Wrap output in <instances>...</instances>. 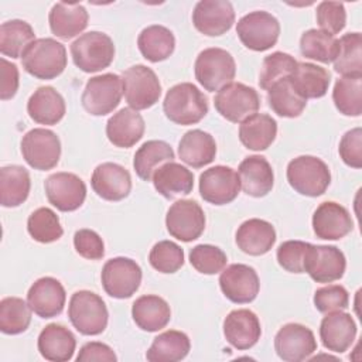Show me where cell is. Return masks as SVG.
Returning <instances> with one entry per match:
<instances>
[{"label":"cell","instance_id":"f907efd6","mask_svg":"<svg viewBox=\"0 0 362 362\" xmlns=\"http://www.w3.org/2000/svg\"><path fill=\"white\" fill-rule=\"evenodd\" d=\"M315 18L322 31L328 34H338L346 24V11L339 1H321L317 6Z\"/></svg>","mask_w":362,"mask_h":362},{"label":"cell","instance_id":"bcb514c9","mask_svg":"<svg viewBox=\"0 0 362 362\" xmlns=\"http://www.w3.org/2000/svg\"><path fill=\"white\" fill-rule=\"evenodd\" d=\"M27 230L30 236L40 243H52L64 233L58 215L47 206L31 212L27 219Z\"/></svg>","mask_w":362,"mask_h":362},{"label":"cell","instance_id":"74e56055","mask_svg":"<svg viewBox=\"0 0 362 362\" xmlns=\"http://www.w3.org/2000/svg\"><path fill=\"white\" fill-rule=\"evenodd\" d=\"M137 47L147 61L160 62L174 52L175 38L167 27L153 24L141 30L137 38Z\"/></svg>","mask_w":362,"mask_h":362},{"label":"cell","instance_id":"f546056e","mask_svg":"<svg viewBox=\"0 0 362 362\" xmlns=\"http://www.w3.org/2000/svg\"><path fill=\"white\" fill-rule=\"evenodd\" d=\"M38 351L42 358L51 362H66L72 359L76 338L61 324H48L38 335Z\"/></svg>","mask_w":362,"mask_h":362},{"label":"cell","instance_id":"7c38bea8","mask_svg":"<svg viewBox=\"0 0 362 362\" xmlns=\"http://www.w3.org/2000/svg\"><path fill=\"white\" fill-rule=\"evenodd\" d=\"M103 290L113 298H129L140 287L141 269L129 257H113L107 260L100 273Z\"/></svg>","mask_w":362,"mask_h":362},{"label":"cell","instance_id":"f5cc1de1","mask_svg":"<svg viewBox=\"0 0 362 362\" xmlns=\"http://www.w3.org/2000/svg\"><path fill=\"white\" fill-rule=\"evenodd\" d=\"M308 242L286 240L277 249L279 264L290 273H304V260Z\"/></svg>","mask_w":362,"mask_h":362},{"label":"cell","instance_id":"7a4b0ae2","mask_svg":"<svg viewBox=\"0 0 362 362\" xmlns=\"http://www.w3.org/2000/svg\"><path fill=\"white\" fill-rule=\"evenodd\" d=\"M21 64L37 79H54L66 68V49L54 38H38L24 51Z\"/></svg>","mask_w":362,"mask_h":362},{"label":"cell","instance_id":"f35d334b","mask_svg":"<svg viewBox=\"0 0 362 362\" xmlns=\"http://www.w3.org/2000/svg\"><path fill=\"white\" fill-rule=\"evenodd\" d=\"M174 157L175 154L168 143L163 140H148L136 151L133 167L141 180L151 181L154 171L164 163L173 161Z\"/></svg>","mask_w":362,"mask_h":362},{"label":"cell","instance_id":"f1b7e54d","mask_svg":"<svg viewBox=\"0 0 362 362\" xmlns=\"http://www.w3.org/2000/svg\"><path fill=\"white\" fill-rule=\"evenodd\" d=\"M151 181L156 191L167 199L188 195L194 188V174L175 161L160 165L154 171Z\"/></svg>","mask_w":362,"mask_h":362},{"label":"cell","instance_id":"4fadbf2b","mask_svg":"<svg viewBox=\"0 0 362 362\" xmlns=\"http://www.w3.org/2000/svg\"><path fill=\"white\" fill-rule=\"evenodd\" d=\"M165 226L173 238L181 242H192L205 229V214L197 201L180 199L167 211Z\"/></svg>","mask_w":362,"mask_h":362},{"label":"cell","instance_id":"4316f807","mask_svg":"<svg viewBox=\"0 0 362 362\" xmlns=\"http://www.w3.org/2000/svg\"><path fill=\"white\" fill-rule=\"evenodd\" d=\"M235 240L243 253L250 256H262L274 246L276 230L270 222L252 218L245 221L238 228Z\"/></svg>","mask_w":362,"mask_h":362},{"label":"cell","instance_id":"d6a6232c","mask_svg":"<svg viewBox=\"0 0 362 362\" xmlns=\"http://www.w3.org/2000/svg\"><path fill=\"white\" fill-rule=\"evenodd\" d=\"M178 156L187 165L201 168L214 161L216 156V143L209 133L194 129L181 137L178 143Z\"/></svg>","mask_w":362,"mask_h":362},{"label":"cell","instance_id":"681fc988","mask_svg":"<svg viewBox=\"0 0 362 362\" xmlns=\"http://www.w3.org/2000/svg\"><path fill=\"white\" fill-rule=\"evenodd\" d=\"M228 257L222 249L214 245H197L189 252L191 266L202 274H216L226 266Z\"/></svg>","mask_w":362,"mask_h":362},{"label":"cell","instance_id":"5bb4252c","mask_svg":"<svg viewBox=\"0 0 362 362\" xmlns=\"http://www.w3.org/2000/svg\"><path fill=\"white\" fill-rule=\"evenodd\" d=\"M346 267L345 255L337 247L329 245H308L304 273L317 283H332L339 280Z\"/></svg>","mask_w":362,"mask_h":362},{"label":"cell","instance_id":"6f0895ef","mask_svg":"<svg viewBox=\"0 0 362 362\" xmlns=\"http://www.w3.org/2000/svg\"><path fill=\"white\" fill-rule=\"evenodd\" d=\"M1 62V88L0 98L3 100L11 99L18 89V69L16 64L8 62L6 58L0 59Z\"/></svg>","mask_w":362,"mask_h":362},{"label":"cell","instance_id":"7bdbcfd3","mask_svg":"<svg viewBox=\"0 0 362 362\" xmlns=\"http://www.w3.org/2000/svg\"><path fill=\"white\" fill-rule=\"evenodd\" d=\"M332 100L339 113L358 117L362 113V76H342L337 79Z\"/></svg>","mask_w":362,"mask_h":362},{"label":"cell","instance_id":"ab89813d","mask_svg":"<svg viewBox=\"0 0 362 362\" xmlns=\"http://www.w3.org/2000/svg\"><path fill=\"white\" fill-rule=\"evenodd\" d=\"M290 78L305 99L322 98L331 82L329 72L311 62H298Z\"/></svg>","mask_w":362,"mask_h":362},{"label":"cell","instance_id":"4dcf8cb0","mask_svg":"<svg viewBox=\"0 0 362 362\" xmlns=\"http://www.w3.org/2000/svg\"><path fill=\"white\" fill-rule=\"evenodd\" d=\"M65 100L52 86H40L27 102L28 116L40 124H57L65 116Z\"/></svg>","mask_w":362,"mask_h":362},{"label":"cell","instance_id":"8d00e7d4","mask_svg":"<svg viewBox=\"0 0 362 362\" xmlns=\"http://www.w3.org/2000/svg\"><path fill=\"white\" fill-rule=\"evenodd\" d=\"M189 349L191 342L187 334L177 329H168L153 339L146 358L150 362H177L184 359Z\"/></svg>","mask_w":362,"mask_h":362},{"label":"cell","instance_id":"7dc6e473","mask_svg":"<svg viewBox=\"0 0 362 362\" xmlns=\"http://www.w3.org/2000/svg\"><path fill=\"white\" fill-rule=\"evenodd\" d=\"M298 62L294 59V57H291L287 52L276 51L267 55L263 59L262 68H260V75H259L260 88L264 90H269L270 86L277 81L291 76Z\"/></svg>","mask_w":362,"mask_h":362},{"label":"cell","instance_id":"cb8c5ba5","mask_svg":"<svg viewBox=\"0 0 362 362\" xmlns=\"http://www.w3.org/2000/svg\"><path fill=\"white\" fill-rule=\"evenodd\" d=\"M356 337V324L351 314L341 311L327 313L320 324V338L331 352L342 354L351 348Z\"/></svg>","mask_w":362,"mask_h":362},{"label":"cell","instance_id":"6da1fadb","mask_svg":"<svg viewBox=\"0 0 362 362\" xmlns=\"http://www.w3.org/2000/svg\"><path fill=\"white\" fill-rule=\"evenodd\" d=\"M163 110L171 122L189 126L201 122L206 116L208 100L194 83L181 82L167 90Z\"/></svg>","mask_w":362,"mask_h":362},{"label":"cell","instance_id":"d6986e66","mask_svg":"<svg viewBox=\"0 0 362 362\" xmlns=\"http://www.w3.org/2000/svg\"><path fill=\"white\" fill-rule=\"evenodd\" d=\"M194 27L208 37L228 33L235 23V10L226 0H201L192 11Z\"/></svg>","mask_w":362,"mask_h":362},{"label":"cell","instance_id":"836d02e7","mask_svg":"<svg viewBox=\"0 0 362 362\" xmlns=\"http://www.w3.org/2000/svg\"><path fill=\"white\" fill-rule=\"evenodd\" d=\"M277 136L276 120L266 113H255L239 126L240 143L253 151H262L272 146Z\"/></svg>","mask_w":362,"mask_h":362},{"label":"cell","instance_id":"484cf974","mask_svg":"<svg viewBox=\"0 0 362 362\" xmlns=\"http://www.w3.org/2000/svg\"><path fill=\"white\" fill-rule=\"evenodd\" d=\"M238 175L243 192L255 198L267 195L274 184L272 165L263 156L246 157L239 164Z\"/></svg>","mask_w":362,"mask_h":362},{"label":"cell","instance_id":"d4e9b609","mask_svg":"<svg viewBox=\"0 0 362 362\" xmlns=\"http://www.w3.org/2000/svg\"><path fill=\"white\" fill-rule=\"evenodd\" d=\"M144 129L146 124L141 115L132 107H123L109 117L106 136L113 146L129 148L143 137Z\"/></svg>","mask_w":362,"mask_h":362},{"label":"cell","instance_id":"e575fe53","mask_svg":"<svg viewBox=\"0 0 362 362\" xmlns=\"http://www.w3.org/2000/svg\"><path fill=\"white\" fill-rule=\"evenodd\" d=\"M267 102L272 110L281 117H298L307 106V99L297 90L291 78H283L267 90Z\"/></svg>","mask_w":362,"mask_h":362},{"label":"cell","instance_id":"ba28073f","mask_svg":"<svg viewBox=\"0 0 362 362\" xmlns=\"http://www.w3.org/2000/svg\"><path fill=\"white\" fill-rule=\"evenodd\" d=\"M236 34L246 48L262 52L276 45L280 23L267 11H252L238 21Z\"/></svg>","mask_w":362,"mask_h":362},{"label":"cell","instance_id":"603a6c76","mask_svg":"<svg viewBox=\"0 0 362 362\" xmlns=\"http://www.w3.org/2000/svg\"><path fill=\"white\" fill-rule=\"evenodd\" d=\"M223 335L233 348L239 351L249 349L260 339V321L257 315L247 308L233 310L223 320Z\"/></svg>","mask_w":362,"mask_h":362},{"label":"cell","instance_id":"b9f144b4","mask_svg":"<svg viewBox=\"0 0 362 362\" xmlns=\"http://www.w3.org/2000/svg\"><path fill=\"white\" fill-rule=\"evenodd\" d=\"M300 51L305 58L329 64L334 62L338 55L339 41L332 34L322 30L310 28L304 31L300 38Z\"/></svg>","mask_w":362,"mask_h":362},{"label":"cell","instance_id":"ac0fdd59","mask_svg":"<svg viewBox=\"0 0 362 362\" xmlns=\"http://www.w3.org/2000/svg\"><path fill=\"white\" fill-rule=\"evenodd\" d=\"M219 287L229 301L235 304H247L257 297L260 281L252 266L235 263L222 270L219 276Z\"/></svg>","mask_w":362,"mask_h":362},{"label":"cell","instance_id":"d590c367","mask_svg":"<svg viewBox=\"0 0 362 362\" xmlns=\"http://www.w3.org/2000/svg\"><path fill=\"white\" fill-rule=\"evenodd\" d=\"M31 180L21 165H4L0 168V204L4 208L21 205L30 194Z\"/></svg>","mask_w":362,"mask_h":362},{"label":"cell","instance_id":"52a82bcc","mask_svg":"<svg viewBox=\"0 0 362 362\" xmlns=\"http://www.w3.org/2000/svg\"><path fill=\"white\" fill-rule=\"evenodd\" d=\"M123 95L127 105L134 110L154 106L161 95V85L156 72L146 65H133L122 75Z\"/></svg>","mask_w":362,"mask_h":362},{"label":"cell","instance_id":"8992f818","mask_svg":"<svg viewBox=\"0 0 362 362\" xmlns=\"http://www.w3.org/2000/svg\"><path fill=\"white\" fill-rule=\"evenodd\" d=\"M194 71L199 85L208 92H215L233 81L236 64L230 52L212 47L198 54Z\"/></svg>","mask_w":362,"mask_h":362},{"label":"cell","instance_id":"c3c4849f","mask_svg":"<svg viewBox=\"0 0 362 362\" xmlns=\"http://www.w3.org/2000/svg\"><path fill=\"white\" fill-rule=\"evenodd\" d=\"M148 262L160 273H175L184 264V250L171 240H160L151 247Z\"/></svg>","mask_w":362,"mask_h":362},{"label":"cell","instance_id":"9a60e30c","mask_svg":"<svg viewBox=\"0 0 362 362\" xmlns=\"http://www.w3.org/2000/svg\"><path fill=\"white\" fill-rule=\"evenodd\" d=\"M44 188L49 204L62 212L76 211L86 198L85 182L72 173L51 174L44 182Z\"/></svg>","mask_w":362,"mask_h":362},{"label":"cell","instance_id":"277c9868","mask_svg":"<svg viewBox=\"0 0 362 362\" xmlns=\"http://www.w3.org/2000/svg\"><path fill=\"white\" fill-rule=\"evenodd\" d=\"M287 181L296 192L314 198L327 191L331 182V173L321 158L298 156L287 165Z\"/></svg>","mask_w":362,"mask_h":362},{"label":"cell","instance_id":"11a10c76","mask_svg":"<svg viewBox=\"0 0 362 362\" xmlns=\"http://www.w3.org/2000/svg\"><path fill=\"white\" fill-rule=\"evenodd\" d=\"M339 156L342 161L352 167V168H361L362 167V129L355 127L348 130L338 147Z\"/></svg>","mask_w":362,"mask_h":362},{"label":"cell","instance_id":"60d3db41","mask_svg":"<svg viewBox=\"0 0 362 362\" xmlns=\"http://www.w3.org/2000/svg\"><path fill=\"white\" fill-rule=\"evenodd\" d=\"M34 41V30L24 20H8L0 25V52L6 57H23L24 51Z\"/></svg>","mask_w":362,"mask_h":362},{"label":"cell","instance_id":"3957f363","mask_svg":"<svg viewBox=\"0 0 362 362\" xmlns=\"http://www.w3.org/2000/svg\"><path fill=\"white\" fill-rule=\"evenodd\" d=\"M68 317L82 335H99L107 327L109 313L100 296L89 290H79L69 300Z\"/></svg>","mask_w":362,"mask_h":362},{"label":"cell","instance_id":"1f68e13d","mask_svg":"<svg viewBox=\"0 0 362 362\" xmlns=\"http://www.w3.org/2000/svg\"><path fill=\"white\" fill-rule=\"evenodd\" d=\"M132 317L140 329L157 332L170 322L171 310L168 303L160 296L146 294L133 303Z\"/></svg>","mask_w":362,"mask_h":362},{"label":"cell","instance_id":"ffe728a7","mask_svg":"<svg viewBox=\"0 0 362 362\" xmlns=\"http://www.w3.org/2000/svg\"><path fill=\"white\" fill-rule=\"evenodd\" d=\"M66 301L64 286L54 277H41L33 283L27 293L30 308L41 318H52L62 313Z\"/></svg>","mask_w":362,"mask_h":362},{"label":"cell","instance_id":"816d5d0a","mask_svg":"<svg viewBox=\"0 0 362 362\" xmlns=\"http://www.w3.org/2000/svg\"><path fill=\"white\" fill-rule=\"evenodd\" d=\"M348 304L349 294L344 286L328 284L314 293V305L322 314L345 310Z\"/></svg>","mask_w":362,"mask_h":362},{"label":"cell","instance_id":"ee69618b","mask_svg":"<svg viewBox=\"0 0 362 362\" xmlns=\"http://www.w3.org/2000/svg\"><path fill=\"white\" fill-rule=\"evenodd\" d=\"M334 61L335 72L342 76H362V37L361 33L344 34Z\"/></svg>","mask_w":362,"mask_h":362},{"label":"cell","instance_id":"9f6ffc18","mask_svg":"<svg viewBox=\"0 0 362 362\" xmlns=\"http://www.w3.org/2000/svg\"><path fill=\"white\" fill-rule=\"evenodd\" d=\"M76 361L78 362H92V361L115 362V361H117V356L109 345H106L103 342L92 341V342H86L79 349Z\"/></svg>","mask_w":362,"mask_h":362},{"label":"cell","instance_id":"30bf717a","mask_svg":"<svg viewBox=\"0 0 362 362\" xmlns=\"http://www.w3.org/2000/svg\"><path fill=\"white\" fill-rule=\"evenodd\" d=\"M123 95L122 78L116 74H103L90 78L82 92V106L93 116L112 113Z\"/></svg>","mask_w":362,"mask_h":362},{"label":"cell","instance_id":"44dd1931","mask_svg":"<svg viewBox=\"0 0 362 362\" xmlns=\"http://www.w3.org/2000/svg\"><path fill=\"white\" fill-rule=\"evenodd\" d=\"M313 229L320 239L338 240L354 229V222L345 206L334 201H325L314 211Z\"/></svg>","mask_w":362,"mask_h":362},{"label":"cell","instance_id":"e0dca14e","mask_svg":"<svg viewBox=\"0 0 362 362\" xmlns=\"http://www.w3.org/2000/svg\"><path fill=\"white\" fill-rule=\"evenodd\" d=\"M239 189V175L230 167L215 165L199 175V194L209 204L226 205L238 197Z\"/></svg>","mask_w":362,"mask_h":362},{"label":"cell","instance_id":"5b68a950","mask_svg":"<svg viewBox=\"0 0 362 362\" xmlns=\"http://www.w3.org/2000/svg\"><path fill=\"white\" fill-rule=\"evenodd\" d=\"M74 64L83 72L92 74L107 68L115 58L112 38L100 31H89L79 35L71 44Z\"/></svg>","mask_w":362,"mask_h":362},{"label":"cell","instance_id":"8fae6325","mask_svg":"<svg viewBox=\"0 0 362 362\" xmlns=\"http://www.w3.org/2000/svg\"><path fill=\"white\" fill-rule=\"evenodd\" d=\"M20 146L23 158L34 170H51L59 161L61 141L52 130L42 127L31 129L23 136Z\"/></svg>","mask_w":362,"mask_h":362},{"label":"cell","instance_id":"f6af8a7d","mask_svg":"<svg viewBox=\"0 0 362 362\" xmlns=\"http://www.w3.org/2000/svg\"><path fill=\"white\" fill-rule=\"evenodd\" d=\"M31 308L20 297H4L0 301V331L7 335L24 332L31 322Z\"/></svg>","mask_w":362,"mask_h":362},{"label":"cell","instance_id":"9c48e42d","mask_svg":"<svg viewBox=\"0 0 362 362\" xmlns=\"http://www.w3.org/2000/svg\"><path fill=\"white\" fill-rule=\"evenodd\" d=\"M216 112L232 123H242L260 107L257 92L245 83L230 82L218 90L214 99Z\"/></svg>","mask_w":362,"mask_h":362},{"label":"cell","instance_id":"83f0119b","mask_svg":"<svg viewBox=\"0 0 362 362\" xmlns=\"http://www.w3.org/2000/svg\"><path fill=\"white\" fill-rule=\"evenodd\" d=\"M88 11L79 3H55L49 11L48 21L54 35L71 40L88 27Z\"/></svg>","mask_w":362,"mask_h":362},{"label":"cell","instance_id":"db71d44e","mask_svg":"<svg viewBox=\"0 0 362 362\" xmlns=\"http://www.w3.org/2000/svg\"><path fill=\"white\" fill-rule=\"evenodd\" d=\"M74 246L79 256L89 260H99L105 256V243L92 229H79L74 235Z\"/></svg>","mask_w":362,"mask_h":362},{"label":"cell","instance_id":"7402d4cb","mask_svg":"<svg viewBox=\"0 0 362 362\" xmlns=\"http://www.w3.org/2000/svg\"><path fill=\"white\" fill-rule=\"evenodd\" d=\"M90 185L100 198L106 201H122L132 191V177L117 163H102L93 170Z\"/></svg>","mask_w":362,"mask_h":362},{"label":"cell","instance_id":"2e32d148","mask_svg":"<svg viewBox=\"0 0 362 362\" xmlns=\"http://www.w3.org/2000/svg\"><path fill=\"white\" fill-rule=\"evenodd\" d=\"M274 349L286 362H301L317 351V341L310 328L303 324L288 322L274 337Z\"/></svg>","mask_w":362,"mask_h":362}]
</instances>
